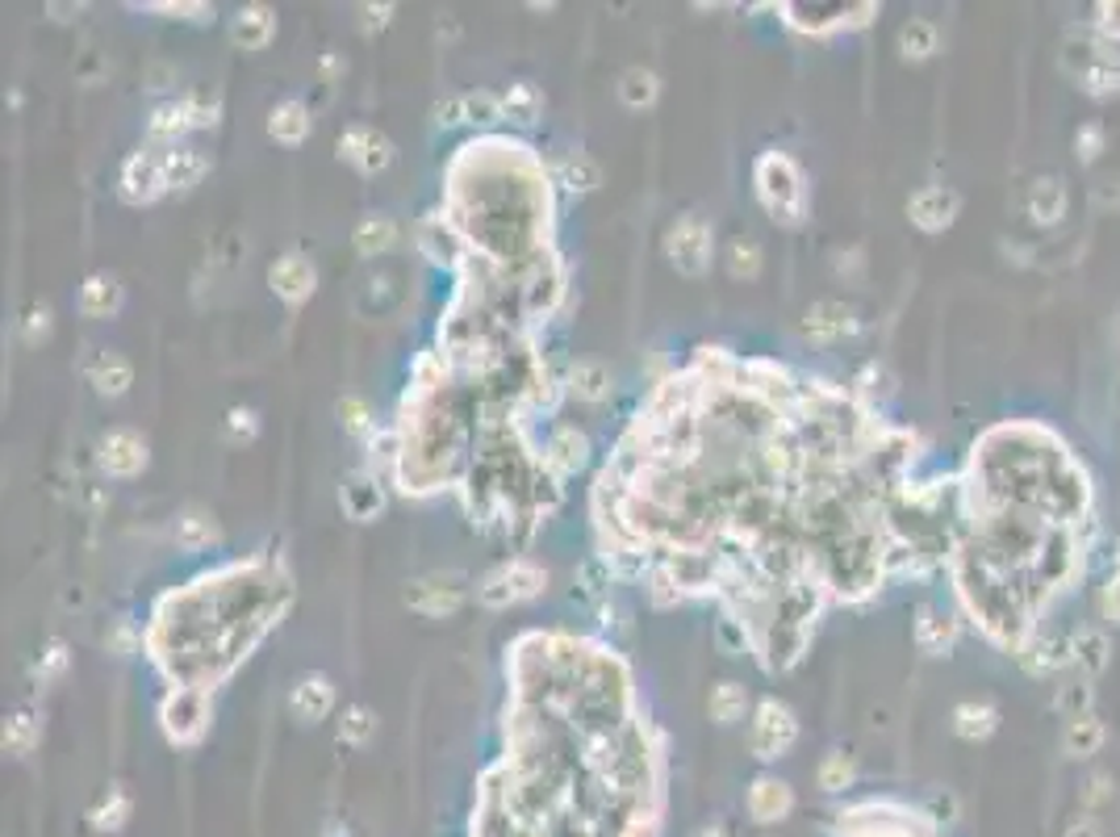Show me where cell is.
Returning <instances> with one entry per match:
<instances>
[{
    "label": "cell",
    "instance_id": "cell-46",
    "mask_svg": "<svg viewBox=\"0 0 1120 837\" xmlns=\"http://www.w3.org/2000/svg\"><path fill=\"white\" fill-rule=\"evenodd\" d=\"M68 662H71V653H68V641H50L38 658H34V666H30V674H34V683H55L63 670H68Z\"/></svg>",
    "mask_w": 1120,
    "mask_h": 837
},
{
    "label": "cell",
    "instance_id": "cell-25",
    "mask_svg": "<svg viewBox=\"0 0 1120 837\" xmlns=\"http://www.w3.org/2000/svg\"><path fill=\"white\" fill-rule=\"evenodd\" d=\"M210 172V155L206 151H197V147H172V151H164V185L167 189H176V193H185V189H192L201 176Z\"/></svg>",
    "mask_w": 1120,
    "mask_h": 837
},
{
    "label": "cell",
    "instance_id": "cell-49",
    "mask_svg": "<svg viewBox=\"0 0 1120 837\" xmlns=\"http://www.w3.org/2000/svg\"><path fill=\"white\" fill-rule=\"evenodd\" d=\"M431 118H435V126H444V130H452V126H465V93L460 96H440L435 105H431Z\"/></svg>",
    "mask_w": 1120,
    "mask_h": 837
},
{
    "label": "cell",
    "instance_id": "cell-24",
    "mask_svg": "<svg viewBox=\"0 0 1120 837\" xmlns=\"http://www.w3.org/2000/svg\"><path fill=\"white\" fill-rule=\"evenodd\" d=\"M310 126H314V118H310V105H305V101H298V96H289V101L272 105V114H268V135H272L277 143H284V147L305 143V139H310Z\"/></svg>",
    "mask_w": 1120,
    "mask_h": 837
},
{
    "label": "cell",
    "instance_id": "cell-40",
    "mask_svg": "<svg viewBox=\"0 0 1120 837\" xmlns=\"http://www.w3.org/2000/svg\"><path fill=\"white\" fill-rule=\"evenodd\" d=\"M465 118H468V126H477V130H490L498 121H506L502 118V96L490 93V89L465 93Z\"/></svg>",
    "mask_w": 1120,
    "mask_h": 837
},
{
    "label": "cell",
    "instance_id": "cell-30",
    "mask_svg": "<svg viewBox=\"0 0 1120 837\" xmlns=\"http://www.w3.org/2000/svg\"><path fill=\"white\" fill-rule=\"evenodd\" d=\"M394 243H397V226H394V218H385V214L360 218V226L351 231V247H355L360 256H381V252H389Z\"/></svg>",
    "mask_w": 1120,
    "mask_h": 837
},
{
    "label": "cell",
    "instance_id": "cell-3",
    "mask_svg": "<svg viewBox=\"0 0 1120 837\" xmlns=\"http://www.w3.org/2000/svg\"><path fill=\"white\" fill-rule=\"evenodd\" d=\"M213 720V699L201 687H172L160 704V724H164L167 742L197 745L206 737Z\"/></svg>",
    "mask_w": 1120,
    "mask_h": 837
},
{
    "label": "cell",
    "instance_id": "cell-21",
    "mask_svg": "<svg viewBox=\"0 0 1120 837\" xmlns=\"http://www.w3.org/2000/svg\"><path fill=\"white\" fill-rule=\"evenodd\" d=\"M188 130H192V118H188V101H164V105H155L151 109V118H147V139L151 147H160V151H172V147H180Z\"/></svg>",
    "mask_w": 1120,
    "mask_h": 837
},
{
    "label": "cell",
    "instance_id": "cell-2",
    "mask_svg": "<svg viewBox=\"0 0 1120 837\" xmlns=\"http://www.w3.org/2000/svg\"><path fill=\"white\" fill-rule=\"evenodd\" d=\"M548 591V570L527 561V557H511L502 566H493L490 574L477 582V603L486 607H511V603H532Z\"/></svg>",
    "mask_w": 1120,
    "mask_h": 837
},
{
    "label": "cell",
    "instance_id": "cell-42",
    "mask_svg": "<svg viewBox=\"0 0 1120 837\" xmlns=\"http://www.w3.org/2000/svg\"><path fill=\"white\" fill-rule=\"evenodd\" d=\"M1020 658H1025V666L1032 670V674H1050V670H1058V666H1071L1074 646L1071 641H1037L1032 653H1020Z\"/></svg>",
    "mask_w": 1120,
    "mask_h": 837
},
{
    "label": "cell",
    "instance_id": "cell-48",
    "mask_svg": "<svg viewBox=\"0 0 1120 837\" xmlns=\"http://www.w3.org/2000/svg\"><path fill=\"white\" fill-rule=\"evenodd\" d=\"M185 101H188V118H192V130L218 126V114H222L218 96H213V93H188Z\"/></svg>",
    "mask_w": 1120,
    "mask_h": 837
},
{
    "label": "cell",
    "instance_id": "cell-35",
    "mask_svg": "<svg viewBox=\"0 0 1120 837\" xmlns=\"http://www.w3.org/2000/svg\"><path fill=\"white\" fill-rule=\"evenodd\" d=\"M954 620H945L936 607H920V616H915V646L929 649V653H945V649L954 646Z\"/></svg>",
    "mask_w": 1120,
    "mask_h": 837
},
{
    "label": "cell",
    "instance_id": "cell-1",
    "mask_svg": "<svg viewBox=\"0 0 1120 837\" xmlns=\"http://www.w3.org/2000/svg\"><path fill=\"white\" fill-rule=\"evenodd\" d=\"M752 181H757V197L770 210L773 222H782V226H798L803 222V214H807V185H803V172H798V164L786 151L757 155Z\"/></svg>",
    "mask_w": 1120,
    "mask_h": 837
},
{
    "label": "cell",
    "instance_id": "cell-44",
    "mask_svg": "<svg viewBox=\"0 0 1120 837\" xmlns=\"http://www.w3.org/2000/svg\"><path fill=\"white\" fill-rule=\"evenodd\" d=\"M335 415H339V423H343L348 435L373 440L376 419H373V410H369V403H360V398H339V403H335Z\"/></svg>",
    "mask_w": 1120,
    "mask_h": 837
},
{
    "label": "cell",
    "instance_id": "cell-54",
    "mask_svg": "<svg viewBox=\"0 0 1120 837\" xmlns=\"http://www.w3.org/2000/svg\"><path fill=\"white\" fill-rule=\"evenodd\" d=\"M1108 795H1112V779H1108V775H1092V783H1087V791H1083V809H1087V813H1096Z\"/></svg>",
    "mask_w": 1120,
    "mask_h": 837
},
{
    "label": "cell",
    "instance_id": "cell-33",
    "mask_svg": "<svg viewBox=\"0 0 1120 837\" xmlns=\"http://www.w3.org/2000/svg\"><path fill=\"white\" fill-rule=\"evenodd\" d=\"M1000 724V712L991 704H957L954 708V733L961 742H982L991 737Z\"/></svg>",
    "mask_w": 1120,
    "mask_h": 837
},
{
    "label": "cell",
    "instance_id": "cell-37",
    "mask_svg": "<svg viewBox=\"0 0 1120 837\" xmlns=\"http://www.w3.org/2000/svg\"><path fill=\"white\" fill-rule=\"evenodd\" d=\"M941 47V34H936V25L929 18H911L903 30H899V50H903V59H929L933 50Z\"/></svg>",
    "mask_w": 1120,
    "mask_h": 837
},
{
    "label": "cell",
    "instance_id": "cell-36",
    "mask_svg": "<svg viewBox=\"0 0 1120 837\" xmlns=\"http://www.w3.org/2000/svg\"><path fill=\"white\" fill-rule=\"evenodd\" d=\"M1066 754L1071 758H1092V754H1099V745H1104V724H1099L1092 712L1087 717H1074V720H1066Z\"/></svg>",
    "mask_w": 1120,
    "mask_h": 837
},
{
    "label": "cell",
    "instance_id": "cell-27",
    "mask_svg": "<svg viewBox=\"0 0 1120 837\" xmlns=\"http://www.w3.org/2000/svg\"><path fill=\"white\" fill-rule=\"evenodd\" d=\"M552 181H557L560 189L582 197V193H594L603 185V167H598V160H590L585 151H573V155H564V160L552 164Z\"/></svg>",
    "mask_w": 1120,
    "mask_h": 837
},
{
    "label": "cell",
    "instance_id": "cell-58",
    "mask_svg": "<svg viewBox=\"0 0 1120 837\" xmlns=\"http://www.w3.org/2000/svg\"><path fill=\"white\" fill-rule=\"evenodd\" d=\"M1104 612H1108V616L1120 624V578L1112 582V586H1108V591H1104Z\"/></svg>",
    "mask_w": 1120,
    "mask_h": 837
},
{
    "label": "cell",
    "instance_id": "cell-12",
    "mask_svg": "<svg viewBox=\"0 0 1120 837\" xmlns=\"http://www.w3.org/2000/svg\"><path fill=\"white\" fill-rule=\"evenodd\" d=\"M539 461H544L557 478H573V474H582L585 465H590V435H585L582 428H573V423H560V428H552V435L544 440Z\"/></svg>",
    "mask_w": 1120,
    "mask_h": 837
},
{
    "label": "cell",
    "instance_id": "cell-43",
    "mask_svg": "<svg viewBox=\"0 0 1120 837\" xmlns=\"http://www.w3.org/2000/svg\"><path fill=\"white\" fill-rule=\"evenodd\" d=\"M376 733V717L373 708H364V704H351L343 708V717H339V742L343 745H364L369 737Z\"/></svg>",
    "mask_w": 1120,
    "mask_h": 837
},
{
    "label": "cell",
    "instance_id": "cell-14",
    "mask_svg": "<svg viewBox=\"0 0 1120 837\" xmlns=\"http://www.w3.org/2000/svg\"><path fill=\"white\" fill-rule=\"evenodd\" d=\"M289 712L305 724H318L335 712V683L327 674H302L293 687H289Z\"/></svg>",
    "mask_w": 1120,
    "mask_h": 837
},
{
    "label": "cell",
    "instance_id": "cell-34",
    "mask_svg": "<svg viewBox=\"0 0 1120 837\" xmlns=\"http://www.w3.org/2000/svg\"><path fill=\"white\" fill-rule=\"evenodd\" d=\"M89 821H93L96 834H117V829L130 821V795L117 788V783L109 791H101L96 804L89 809Z\"/></svg>",
    "mask_w": 1120,
    "mask_h": 837
},
{
    "label": "cell",
    "instance_id": "cell-57",
    "mask_svg": "<svg viewBox=\"0 0 1120 837\" xmlns=\"http://www.w3.org/2000/svg\"><path fill=\"white\" fill-rule=\"evenodd\" d=\"M360 13H369V30H381V25H389V13H394V4H364Z\"/></svg>",
    "mask_w": 1120,
    "mask_h": 837
},
{
    "label": "cell",
    "instance_id": "cell-56",
    "mask_svg": "<svg viewBox=\"0 0 1120 837\" xmlns=\"http://www.w3.org/2000/svg\"><path fill=\"white\" fill-rule=\"evenodd\" d=\"M1099 143H1104V130H1099V126H1087V130H1078V139H1074V147H1083V160H1096Z\"/></svg>",
    "mask_w": 1120,
    "mask_h": 837
},
{
    "label": "cell",
    "instance_id": "cell-23",
    "mask_svg": "<svg viewBox=\"0 0 1120 837\" xmlns=\"http://www.w3.org/2000/svg\"><path fill=\"white\" fill-rule=\"evenodd\" d=\"M172 540L188 553H201V549H213L218 540H222V527L213 520L206 507H185L176 520H172Z\"/></svg>",
    "mask_w": 1120,
    "mask_h": 837
},
{
    "label": "cell",
    "instance_id": "cell-60",
    "mask_svg": "<svg viewBox=\"0 0 1120 837\" xmlns=\"http://www.w3.org/2000/svg\"><path fill=\"white\" fill-rule=\"evenodd\" d=\"M695 837H727V829H724V825H715V821H711V825H702V829H695Z\"/></svg>",
    "mask_w": 1120,
    "mask_h": 837
},
{
    "label": "cell",
    "instance_id": "cell-11",
    "mask_svg": "<svg viewBox=\"0 0 1120 837\" xmlns=\"http://www.w3.org/2000/svg\"><path fill=\"white\" fill-rule=\"evenodd\" d=\"M268 286L277 293L280 302H289V306H302L314 298V289H318V272H314V264L305 260L302 252H284L280 260H272L268 268Z\"/></svg>",
    "mask_w": 1120,
    "mask_h": 837
},
{
    "label": "cell",
    "instance_id": "cell-51",
    "mask_svg": "<svg viewBox=\"0 0 1120 837\" xmlns=\"http://www.w3.org/2000/svg\"><path fill=\"white\" fill-rule=\"evenodd\" d=\"M1058 708L1066 712V720L1087 717V708H1092V687H1087V683H1074V687H1062V695H1058Z\"/></svg>",
    "mask_w": 1120,
    "mask_h": 837
},
{
    "label": "cell",
    "instance_id": "cell-45",
    "mask_svg": "<svg viewBox=\"0 0 1120 837\" xmlns=\"http://www.w3.org/2000/svg\"><path fill=\"white\" fill-rule=\"evenodd\" d=\"M853 775H858V766H853V758L849 754H840V749H832L824 763H819V788L824 791H844V788H853Z\"/></svg>",
    "mask_w": 1120,
    "mask_h": 837
},
{
    "label": "cell",
    "instance_id": "cell-47",
    "mask_svg": "<svg viewBox=\"0 0 1120 837\" xmlns=\"http://www.w3.org/2000/svg\"><path fill=\"white\" fill-rule=\"evenodd\" d=\"M226 435L234 444H252L259 435V415L252 407H231L226 410Z\"/></svg>",
    "mask_w": 1120,
    "mask_h": 837
},
{
    "label": "cell",
    "instance_id": "cell-9",
    "mask_svg": "<svg viewBox=\"0 0 1120 837\" xmlns=\"http://www.w3.org/2000/svg\"><path fill=\"white\" fill-rule=\"evenodd\" d=\"M419 247L427 252V260L440 264V268H460L468 256V240L460 235V226L444 214V210H431V214L419 222Z\"/></svg>",
    "mask_w": 1120,
    "mask_h": 837
},
{
    "label": "cell",
    "instance_id": "cell-28",
    "mask_svg": "<svg viewBox=\"0 0 1120 837\" xmlns=\"http://www.w3.org/2000/svg\"><path fill=\"white\" fill-rule=\"evenodd\" d=\"M1028 214L1041 226H1053L1066 218V185L1058 176H1041L1032 189H1028Z\"/></svg>",
    "mask_w": 1120,
    "mask_h": 837
},
{
    "label": "cell",
    "instance_id": "cell-13",
    "mask_svg": "<svg viewBox=\"0 0 1120 837\" xmlns=\"http://www.w3.org/2000/svg\"><path fill=\"white\" fill-rule=\"evenodd\" d=\"M339 507H343V515L355 520V524H369L376 520L381 511H385V481L369 474V469H355L343 478L339 486Z\"/></svg>",
    "mask_w": 1120,
    "mask_h": 837
},
{
    "label": "cell",
    "instance_id": "cell-38",
    "mask_svg": "<svg viewBox=\"0 0 1120 837\" xmlns=\"http://www.w3.org/2000/svg\"><path fill=\"white\" fill-rule=\"evenodd\" d=\"M761 243L757 240H745V235H736V240L727 243V272L736 277V281H752L757 272H761Z\"/></svg>",
    "mask_w": 1120,
    "mask_h": 837
},
{
    "label": "cell",
    "instance_id": "cell-53",
    "mask_svg": "<svg viewBox=\"0 0 1120 837\" xmlns=\"http://www.w3.org/2000/svg\"><path fill=\"white\" fill-rule=\"evenodd\" d=\"M139 641H142V637H139V632H135V628H130L126 620H117V624H114V632H105V646L114 649V653H130V649L139 646Z\"/></svg>",
    "mask_w": 1120,
    "mask_h": 837
},
{
    "label": "cell",
    "instance_id": "cell-26",
    "mask_svg": "<svg viewBox=\"0 0 1120 837\" xmlns=\"http://www.w3.org/2000/svg\"><path fill=\"white\" fill-rule=\"evenodd\" d=\"M75 306H80L84 318H109V314H117L121 311V286H117V277H109V272H93V277L80 286Z\"/></svg>",
    "mask_w": 1120,
    "mask_h": 837
},
{
    "label": "cell",
    "instance_id": "cell-10",
    "mask_svg": "<svg viewBox=\"0 0 1120 837\" xmlns=\"http://www.w3.org/2000/svg\"><path fill=\"white\" fill-rule=\"evenodd\" d=\"M96 465L109 478H139L142 469H147V440L130 428L105 431L101 444H96Z\"/></svg>",
    "mask_w": 1120,
    "mask_h": 837
},
{
    "label": "cell",
    "instance_id": "cell-7",
    "mask_svg": "<svg viewBox=\"0 0 1120 837\" xmlns=\"http://www.w3.org/2000/svg\"><path fill=\"white\" fill-rule=\"evenodd\" d=\"M468 598V578L465 574H427L406 582L401 591V603L419 616H452L460 612Z\"/></svg>",
    "mask_w": 1120,
    "mask_h": 837
},
{
    "label": "cell",
    "instance_id": "cell-50",
    "mask_svg": "<svg viewBox=\"0 0 1120 837\" xmlns=\"http://www.w3.org/2000/svg\"><path fill=\"white\" fill-rule=\"evenodd\" d=\"M720 641H724L727 653H745V649H752V637H748L745 620H736L732 612H724V620H720Z\"/></svg>",
    "mask_w": 1120,
    "mask_h": 837
},
{
    "label": "cell",
    "instance_id": "cell-17",
    "mask_svg": "<svg viewBox=\"0 0 1120 837\" xmlns=\"http://www.w3.org/2000/svg\"><path fill=\"white\" fill-rule=\"evenodd\" d=\"M853 332H858V314L844 302H816L803 314V335L816 339V344H832V339H844Z\"/></svg>",
    "mask_w": 1120,
    "mask_h": 837
},
{
    "label": "cell",
    "instance_id": "cell-22",
    "mask_svg": "<svg viewBox=\"0 0 1120 837\" xmlns=\"http://www.w3.org/2000/svg\"><path fill=\"white\" fill-rule=\"evenodd\" d=\"M610 582H615L610 561L603 557V553H594V557H585L582 566H578L569 598H573V603H582V607H603V603L610 598Z\"/></svg>",
    "mask_w": 1120,
    "mask_h": 837
},
{
    "label": "cell",
    "instance_id": "cell-6",
    "mask_svg": "<svg viewBox=\"0 0 1120 837\" xmlns=\"http://www.w3.org/2000/svg\"><path fill=\"white\" fill-rule=\"evenodd\" d=\"M798 742V720L782 699H761L752 708V729H748V745L761 763L782 758L791 745Z\"/></svg>",
    "mask_w": 1120,
    "mask_h": 837
},
{
    "label": "cell",
    "instance_id": "cell-15",
    "mask_svg": "<svg viewBox=\"0 0 1120 837\" xmlns=\"http://www.w3.org/2000/svg\"><path fill=\"white\" fill-rule=\"evenodd\" d=\"M794 809V791L791 783H782L778 775H757L752 788H748V816L757 825H778L786 821Z\"/></svg>",
    "mask_w": 1120,
    "mask_h": 837
},
{
    "label": "cell",
    "instance_id": "cell-32",
    "mask_svg": "<svg viewBox=\"0 0 1120 837\" xmlns=\"http://www.w3.org/2000/svg\"><path fill=\"white\" fill-rule=\"evenodd\" d=\"M707 712H711L715 724H736V720H745V712H748L745 683H732V678L715 683V687H711V699H707Z\"/></svg>",
    "mask_w": 1120,
    "mask_h": 837
},
{
    "label": "cell",
    "instance_id": "cell-31",
    "mask_svg": "<svg viewBox=\"0 0 1120 837\" xmlns=\"http://www.w3.org/2000/svg\"><path fill=\"white\" fill-rule=\"evenodd\" d=\"M544 109V93H539L532 80H514L511 89L502 93V118L518 121V126H532Z\"/></svg>",
    "mask_w": 1120,
    "mask_h": 837
},
{
    "label": "cell",
    "instance_id": "cell-20",
    "mask_svg": "<svg viewBox=\"0 0 1120 837\" xmlns=\"http://www.w3.org/2000/svg\"><path fill=\"white\" fill-rule=\"evenodd\" d=\"M89 385H93L101 398H121L130 385H135V364L121 357V352H96L93 360H89Z\"/></svg>",
    "mask_w": 1120,
    "mask_h": 837
},
{
    "label": "cell",
    "instance_id": "cell-4",
    "mask_svg": "<svg viewBox=\"0 0 1120 837\" xmlns=\"http://www.w3.org/2000/svg\"><path fill=\"white\" fill-rule=\"evenodd\" d=\"M711 222L702 214H681L665 231V256L674 264L681 277H702L707 268H711Z\"/></svg>",
    "mask_w": 1120,
    "mask_h": 837
},
{
    "label": "cell",
    "instance_id": "cell-18",
    "mask_svg": "<svg viewBox=\"0 0 1120 837\" xmlns=\"http://www.w3.org/2000/svg\"><path fill=\"white\" fill-rule=\"evenodd\" d=\"M277 38V13L268 4H243L231 18V43L243 50H264Z\"/></svg>",
    "mask_w": 1120,
    "mask_h": 837
},
{
    "label": "cell",
    "instance_id": "cell-16",
    "mask_svg": "<svg viewBox=\"0 0 1120 837\" xmlns=\"http://www.w3.org/2000/svg\"><path fill=\"white\" fill-rule=\"evenodd\" d=\"M957 210H961V201H957V193L945 189V185H929V189H920L908 201V218L920 231H945L957 218Z\"/></svg>",
    "mask_w": 1120,
    "mask_h": 837
},
{
    "label": "cell",
    "instance_id": "cell-29",
    "mask_svg": "<svg viewBox=\"0 0 1120 837\" xmlns=\"http://www.w3.org/2000/svg\"><path fill=\"white\" fill-rule=\"evenodd\" d=\"M615 93H619V101L628 105V109H653L656 105V96H661V80H656V72H649V68H628V72L619 75V84H615Z\"/></svg>",
    "mask_w": 1120,
    "mask_h": 837
},
{
    "label": "cell",
    "instance_id": "cell-52",
    "mask_svg": "<svg viewBox=\"0 0 1120 837\" xmlns=\"http://www.w3.org/2000/svg\"><path fill=\"white\" fill-rule=\"evenodd\" d=\"M22 335H25V344H43L50 335V306H34V311L25 314Z\"/></svg>",
    "mask_w": 1120,
    "mask_h": 837
},
{
    "label": "cell",
    "instance_id": "cell-59",
    "mask_svg": "<svg viewBox=\"0 0 1120 837\" xmlns=\"http://www.w3.org/2000/svg\"><path fill=\"white\" fill-rule=\"evenodd\" d=\"M1108 18H1104V30L1112 34V38H1120V4H1112V9H1104Z\"/></svg>",
    "mask_w": 1120,
    "mask_h": 837
},
{
    "label": "cell",
    "instance_id": "cell-8",
    "mask_svg": "<svg viewBox=\"0 0 1120 837\" xmlns=\"http://www.w3.org/2000/svg\"><path fill=\"white\" fill-rule=\"evenodd\" d=\"M339 160H348L351 167H360L364 176H376V172H385V167L394 164V143L369 126V121H355L348 126L343 135H339Z\"/></svg>",
    "mask_w": 1120,
    "mask_h": 837
},
{
    "label": "cell",
    "instance_id": "cell-55",
    "mask_svg": "<svg viewBox=\"0 0 1120 837\" xmlns=\"http://www.w3.org/2000/svg\"><path fill=\"white\" fill-rule=\"evenodd\" d=\"M1066 837H1104V821H1099V813H1087V809H1083V813L1066 825Z\"/></svg>",
    "mask_w": 1120,
    "mask_h": 837
},
{
    "label": "cell",
    "instance_id": "cell-19",
    "mask_svg": "<svg viewBox=\"0 0 1120 837\" xmlns=\"http://www.w3.org/2000/svg\"><path fill=\"white\" fill-rule=\"evenodd\" d=\"M610 369L603 360H573L569 364V373H564V390H569V398H578L585 407H598V403H607L610 398Z\"/></svg>",
    "mask_w": 1120,
    "mask_h": 837
},
{
    "label": "cell",
    "instance_id": "cell-41",
    "mask_svg": "<svg viewBox=\"0 0 1120 837\" xmlns=\"http://www.w3.org/2000/svg\"><path fill=\"white\" fill-rule=\"evenodd\" d=\"M1074 646V666L1087 670V674H1099V670L1108 666V637L1096 632V628H1087V632H1078L1071 641Z\"/></svg>",
    "mask_w": 1120,
    "mask_h": 837
},
{
    "label": "cell",
    "instance_id": "cell-5",
    "mask_svg": "<svg viewBox=\"0 0 1120 837\" xmlns=\"http://www.w3.org/2000/svg\"><path fill=\"white\" fill-rule=\"evenodd\" d=\"M167 193L164 185V151L160 147H139L126 155V164L117 172V197L126 206H151Z\"/></svg>",
    "mask_w": 1120,
    "mask_h": 837
},
{
    "label": "cell",
    "instance_id": "cell-39",
    "mask_svg": "<svg viewBox=\"0 0 1120 837\" xmlns=\"http://www.w3.org/2000/svg\"><path fill=\"white\" fill-rule=\"evenodd\" d=\"M4 754H13V758H25L34 745H38V720L30 717V712H13V717L4 720Z\"/></svg>",
    "mask_w": 1120,
    "mask_h": 837
}]
</instances>
